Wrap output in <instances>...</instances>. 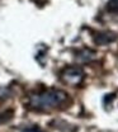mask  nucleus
Masks as SVG:
<instances>
[{
    "instance_id": "423d86ee",
    "label": "nucleus",
    "mask_w": 118,
    "mask_h": 132,
    "mask_svg": "<svg viewBox=\"0 0 118 132\" xmlns=\"http://www.w3.org/2000/svg\"><path fill=\"white\" fill-rule=\"evenodd\" d=\"M22 132H45L41 127L38 126H31V127H27L24 130H22Z\"/></svg>"
},
{
    "instance_id": "f03ea898",
    "label": "nucleus",
    "mask_w": 118,
    "mask_h": 132,
    "mask_svg": "<svg viewBox=\"0 0 118 132\" xmlns=\"http://www.w3.org/2000/svg\"><path fill=\"white\" fill-rule=\"evenodd\" d=\"M60 79L66 85L79 86L85 80V72L79 66H69L60 72Z\"/></svg>"
},
{
    "instance_id": "0eeeda50",
    "label": "nucleus",
    "mask_w": 118,
    "mask_h": 132,
    "mask_svg": "<svg viewBox=\"0 0 118 132\" xmlns=\"http://www.w3.org/2000/svg\"><path fill=\"white\" fill-rule=\"evenodd\" d=\"M117 12H118V10H117Z\"/></svg>"
},
{
    "instance_id": "20e7f679",
    "label": "nucleus",
    "mask_w": 118,
    "mask_h": 132,
    "mask_svg": "<svg viewBox=\"0 0 118 132\" xmlns=\"http://www.w3.org/2000/svg\"><path fill=\"white\" fill-rule=\"evenodd\" d=\"M95 57H97V52L90 48H83L76 53V60L79 62H84V64L91 62L93 60H95Z\"/></svg>"
},
{
    "instance_id": "39448f33",
    "label": "nucleus",
    "mask_w": 118,
    "mask_h": 132,
    "mask_svg": "<svg viewBox=\"0 0 118 132\" xmlns=\"http://www.w3.org/2000/svg\"><path fill=\"white\" fill-rule=\"evenodd\" d=\"M107 9L109 12H117L118 10V0H109L107 3Z\"/></svg>"
},
{
    "instance_id": "f257e3e1",
    "label": "nucleus",
    "mask_w": 118,
    "mask_h": 132,
    "mask_svg": "<svg viewBox=\"0 0 118 132\" xmlns=\"http://www.w3.org/2000/svg\"><path fill=\"white\" fill-rule=\"evenodd\" d=\"M69 95L65 90L48 88L34 92L28 97V107L34 111H52L64 107L69 102Z\"/></svg>"
},
{
    "instance_id": "7ed1b4c3",
    "label": "nucleus",
    "mask_w": 118,
    "mask_h": 132,
    "mask_svg": "<svg viewBox=\"0 0 118 132\" xmlns=\"http://www.w3.org/2000/svg\"><path fill=\"white\" fill-rule=\"evenodd\" d=\"M117 33L111 32V31H105V32H99L94 36V42L97 45H100V46H104V45H108V43H112L117 39Z\"/></svg>"
}]
</instances>
